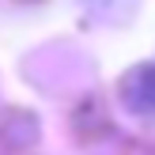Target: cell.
<instances>
[{
	"label": "cell",
	"instance_id": "obj_2",
	"mask_svg": "<svg viewBox=\"0 0 155 155\" xmlns=\"http://www.w3.org/2000/svg\"><path fill=\"white\" fill-rule=\"evenodd\" d=\"M95 12H114V8H121V0H87Z\"/></svg>",
	"mask_w": 155,
	"mask_h": 155
},
{
	"label": "cell",
	"instance_id": "obj_1",
	"mask_svg": "<svg viewBox=\"0 0 155 155\" xmlns=\"http://www.w3.org/2000/svg\"><path fill=\"white\" fill-rule=\"evenodd\" d=\"M121 98L140 114H155V64L129 76L125 87H121Z\"/></svg>",
	"mask_w": 155,
	"mask_h": 155
}]
</instances>
